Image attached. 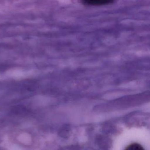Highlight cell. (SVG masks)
<instances>
[{"instance_id":"1","label":"cell","mask_w":150,"mask_h":150,"mask_svg":"<svg viewBox=\"0 0 150 150\" xmlns=\"http://www.w3.org/2000/svg\"><path fill=\"white\" fill-rule=\"evenodd\" d=\"M114 0H81L82 3L86 5L99 6L111 4Z\"/></svg>"},{"instance_id":"2","label":"cell","mask_w":150,"mask_h":150,"mask_svg":"<svg viewBox=\"0 0 150 150\" xmlns=\"http://www.w3.org/2000/svg\"><path fill=\"white\" fill-rule=\"evenodd\" d=\"M126 150H144V148L140 144L138 143H132L129 145L125 148Z\"/></svg>"}]
</instances>
